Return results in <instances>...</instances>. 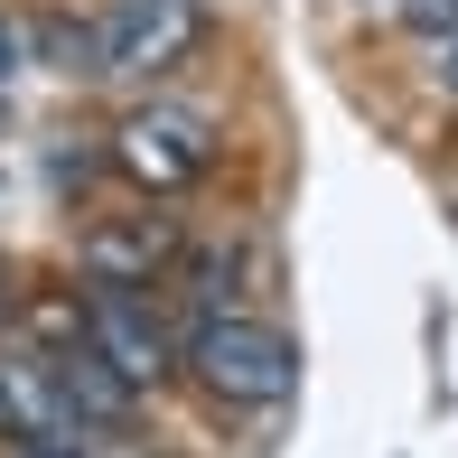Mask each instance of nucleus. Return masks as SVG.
<instances>
[{"label": "nucleus", "instance_id": "obj_1", "mask_svg": "<svg viewBox=\"0 0 458 458\" xmlns=\"http://www.w3.org/2000/svg\"><path fill=\"white\" fill-rule=\"evenodd\" d=\"M187 365H197V384L216 393V403H290L300 393V346L281 337V327H262V318H206L197 337H187Z\"/></svg>", "mask_w": 458, "mask_h": 458}, {"label": "nucleus", "instance_id": "obj_2", "mask_svg": "<svg viewBox=\"0 0 458 458\" xmlns=\"http://www.w3.org/2000/svg\"><path fill=\"white\" fill-rule=\"evenodd\" d=\"M113 169L131 187H150V197H178V187H197L216 169V140H206V122L178 113V103H140V113L113 122Z\"/></svg>", "mask_w": 458, "mask_h": 458}, {"label": "nucleus", "instance_id": "obj_3", "mask_svg": "<svg viewBox=\"0 0 458 458\" xmlns=\"http://www.w3.org/2000/svg\"><path fill=\"white\" fill-rule=\"evenodd\" d=\"M206 47V0H113L103 19V75H169Z\"/></svg>", "mask_w": 458, "mask_h": 458}, {"label": "nucleus", "instance_id": "obj_4", "mask_svg": "<svg viewBox=\"0 0 458 458\" xmlns=\"http://www.w3.org/2000/svg\"><path fill=\"white\" fill-rule=\"evenodd\" d=\"M85 346H94V356L113 365L131 393L159 384V374L178 365V346H169V327L150 318V300H131V290H103V281H94V300H85Z\"/></svg>", "mask_w": 458, "mask_h": 458}, {"label": "nucleus", "instance_id": "obj_5", "mask_svg": "<svg viewBox=\"0 0 458 458\" xmlns=\"http://www.w3.org/2000/svg\"><path fill=\"white\" fill-rule=\"evenodd\" d=\"M0 440L10 449H85L47 356H0Z\"/></svg>", "mask_w": 458, "mask_h": 458}, {"label": "nucleus", "instance_id": "obj_6", "mask_svg": "<svg viewBox=\"0 0 458 458\" xmlns=\"http://www.w3.org/2000/svg\"><path fill=\"white\" fill-rule=\"evenodd\" d=\"M169 262H178L169 216H113V225L85 234V281H103V290H150Z\"/></svg>", "mask_w": 458, "mask_h": 458}, {"label": "nucleus", "instance_id": "obj_7", "mask_svg": "<svg viewBox=\"0 0 458 458\" xmlns=\"http://www.w3.org/2000/svg\"><path fill=\"white\" fill-rule=\"evenodd\" d=\"M47 365H56V393H66V411H75V440H85V430H122V421H131V384H122L85 337L56 346Z\"/></svg>", "mask_w": 458, "mask_h": 458}, {"label": "nucleus", "instance_id": "obj_8", "mask_svg": "<svg viewBox=\"0 0 458 458\" xmlns=\"http://www.w3.org/2000/svg\"><path fill=\"white\" fill-rule=\"evenodd\" d=\"M29 38L56 75H103V19H38Z\"/></svg>", "mask_w": 458, "mask_h": 458}, {"label": "nucleus", "instance_id": "obj_9", "mask_svg": "<svg viewBox=\"0 0 458 458\" xmlns=\"http://www.w3.org/2000/svg\"><path fill=\"white\" fill-rule=\"evenodd\" d=\"M403 10V29H421V38H458V0H393Z\"/></svg>", "mask_w": 458, "mask_h": 458}, {"label": "nucleus", "instance_id": "obj_10", "mask_svg": "<svg viewBox=\"0 0 458 458\" xmlns=\"http://www.w3.org/2000/svg\"><path fill=\"white\" fill-rule=\"evenodd\" d=\"M19 66H29V29H19V19H0V94H10Z\"/></svg>", "mask_w": 458, "mask_h": 458}, {"label": "nucleus", "instance_id": "obj_11", "mask_svg": "<svg viewBox=\"0 0 458 458\" xmlns=\"http://www.w3.org/2000/svg\"><path fill=\"white\" fill-rule=\"evenodd\" d=\"M10 318H19V272L0 262V327H10Z\"/></svg>", "mask_w": 458, "mask_h": 458}, {"label": "nucleus", "instance_id": "obj_12", "mask_svg": "<svg viewBox=\"0 0 458 458\" xmlns=\"http://www.w3.org/2000/svg\"><path fill=\"white\" fill-rule=\"evenodd\" d=\"M440 85L458 94V38H440Z\"/></svg>", "mask_w": 458, "mask_h": 458}, {"label": "nucleus", "instance_id": "obj_13", "mask_svg": "<svg viewBox=\"0 0 458 458\" xmlns=\"http://www.w3.org/2000/svg\"><path fill=\"white\" fill-rule=\"evenodd\" d=\"M10 458H85V449H10Z\"/></svg>", "mask_w": 458, "mask_h": 458}]
</instances>
